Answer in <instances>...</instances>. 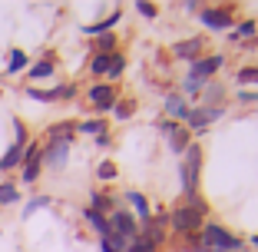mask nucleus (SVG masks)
<instances>
[{
	"mask_svg": "<svg viewBox=\"0 0 258 252\" xmlns=\"http://www.w3.org/2000/svg\"><path fill=\"white\" fill-rule=\"evenodd\" d=\"M219 67H222V57H205V60H196V63H192V80L212 77Z\"/></svg>",
	"mask_w": 258,
	"mask_h": 252,
	"instance_id": "7",
	"label": "nucleus"
},
{
	"mask_svg": "<svg viewBox=\"0 0 258 252\" xmlns=\"http://www.w3.org/2000/svg\"><path fill=\"white\" fill-rule=\"evenodd\" d=\"M109 67H113V54H96L90 63L93 73H109Z\"/></svg>",
	"mask_w": 258,
	"mask_h": 252,
	"instance_id": "16",
	"label": "nucleus"
},
{
	"mask_svg": "<svg viewBox=\"0 0 258 252\" xmlns=\"http://www.w3.org/2000/svg\"><path fill=\"white\" fill-rule=\"evenodd\" d=\"M166 110H169L172 116H189V113H185V103H182L179 96H169V99H166Z\"/></svg>",
	"mask_w": 258,
	"mask_h": 252,
	"instance_id": "20",
	"label": "nucleus"
},
{
	"mask_svg": "<svg viewBox=\"0 0 258 252\" xmlns=\"http://www.w3.org/2000/svg\"><path fill=\"white\" fill-rule=\"evenodd\" d=\"M129 203L136 206L139 216H146V219H149V203H146V196H139V192H129Z\"/></svg>",
	"mask_w": 258,
	"mask_h": 252,
	"instance_id": "19",
	"label": "nucleus"
},
{
	"mask_svg": "<svg viewBox=\"0 0 258 252\" xmlns=\"http://www.w3.org/2000/svg\"><path fill=\"white\" fill-rule=\"evenodd\" d=\"M202 242L205 249H222V252H242V242H238L232 232H225L222 226H205L202 229Z\"/></svg>",
	"mask_w": 258,
	"mask_h": 252,
	"instance_id": "2",
	"label": "nucleus"
},
{
	"mask_svg": "<svg viewBox=\"0 0 258 252\" xmlns=\"http://www.w3.org/2000/svg\"><path fill=\"white\" fill-rule=\"evenodd\" d=\"M136 7H139V14H143V17H156V7L146 4V0H143V4H136Z\"/></svg>",
	"mask_w": 258,
	"mask_h": 252,
	"instance_id": "30",
	"label": "nucleus"
},
{
	"mask_svg": "<svg viewBox=\"0 0 258 252\" xmlns=\"http://www.w3.org/2000/svg\"><path fill=\"white\" fill-rule=\"evenodd\" d=\"M14 133H17V146H23V139H27V130H23V123H14Z\"/></svg>",
	"mask_w": 258,
	"mask_h": 252,
	"instance_id": "31",
	"label": "nucleus"
},
{
	"mask_svg": "<svg viewBox=\"0 0 258 252\" xmlns=\"http://www.w3.org/2000/svg\"><path fill=\"white\" fill-rule=\"evenodd\" d=\"M113 23H119V14H109L106 20H99V23H90V27H83L86 33H106L109 27H113Z\"/></svg>",
	"mask_w": 258,
	"mask_h": 252,
	"instance_id": "17",
	"label": "nucleus"
},
{
	"mask_svg": "<svg viewBox=\"0 0 258 252\" xmlns=\"http://www.w3.org/2000/svg\"><path fill=\"white\" fill-rule=\"evenodd\" d=\"M46 203H50V199H43V196H37V199H30V203H27V209H23V216H30L33 209H40V206H46Z\"/></svg>",
	"mask_w": 258,
	"mask_h": 252,
	"instance_id": "28",
	"label": "nucleus"
},
{
	"mask_svg": "<svg viewBox=\"0 0 258 252\" xmlns=\"http://www.w3.org/2000/svg\"><path fill=\"white\" fill-rule=\"evenodd\" d=\"M109 203H113V199H106V196H93V213H99V216H103V209H109Z\"/></svg>",
	"mask_w": 258,
	"mask_h": 252,
	"instance_id": "25",
	"label": "nucleus"
},
{
	"mask_svg": "<svg viewBox=\"0 0 258 252\" xmlns=\"http://www.w3.org/2000/svg\"><path fill=\"white\" fill-rule=\"evenodd\" d=\"M199 50H202V40H185L175 46V57H196Z\"/></svg>",
	"mask_w": 258,
	"mask_h": 252,
	"instance_id": "18",
	"label": "nucleus"
},
{
	"mask_svg": "<svg viewBox=\"0 0 258 252\" xmlns=\"http://www.w3.org/2000/svg\"><path fill=\"white\" fill-rule=\"evenodd\" d=\"M67 156H70V143H56V139H50L46 149H43V163H46V166H53V169H60L63 163H67Z\"/></svg>",
	"mask_w": 258,
	"mask_h": 252,
	"instance_id": "5",
	"label": "nucleus"
},
{
	"mask_svg": "<svg viewBox=\"0 0 258 252\" xmlns=\"http://www.w3.org/2000/svg\"><path fill=\"white\" fill-rule=\"evenodd\" d=\"M20 166H23V183H33L40 176V166H43V149H40V143H30L23 149Z\"/></svg>",
	"mask_w": 258,
	"mask_h": 252,
	"instance_id": "3",
	"label": "nucleus"
},
{
	"mask_svg": "<svg viewBox=\"0 0 258 252\" xmlns=\"http://www.w3.org/2000/svg\"><path fill=\"white\" fill-rule=\"evenodd\" d=\"M235 33H238V37H248V33H255V23H242Z\"/></svg>",
	"mask_w": 258,
	"mask_h": 252,
	"instance_id": "33",
	"label": "nucleus"
},
{
	"mask_svg": "<svg viewBox=\"0 0 258 252\" xmlns=\"http://www.w3.org/2000/svg\"><path fill=\"white\" fill-rule=\"evenodd\" d=\"M109 232L119 236V239H133L136 236V219L119 209V213H113V219H109Z\"/></svg>",
	"mask_w": 258,
	"mask_h": 252,
	"instance_id": "4",
	"label": "nucleus"
},
{
	"mask_svg": "<svg viewBox=\"0 0 258 252\" xmlns=\"http://www.w3.org/2000/svg\"><path fill=\"white\" fill-rule=\"evenodd\" d=\"M10 203H20V189L14 183H0V206H10Z\"/></svg>",
	"mask_w": 258,
	"mask_h": 252,
	"instance_id": "13",
	"label": "nucleus"
},
{
	"mask_svg": "<svg viewBox=\"0 0 258 252\" xmlns=\"http://www.w3.org/2000/svg\"><path fill=\"white\" fill-rule=\"evenodd\" d=\"M172 146H175V149H189V136H185L179 126L172 130Z\"/></svg>",
	"mask_w": 258,
	"mask_h": 252,
	"instance_id": "21",
	"label": "nucleus"
},
{
	"mask_svg": "<svg viewBox=\"0 0 258 252\" xmlns=\"http://www.w3.org/2000/svg\"><path fill=\"white\" fill-rule=\"evenodd\" d=\"M103 252H119L116 245H109V239H103Z\"/></svg>",
	"mask_w": 258,
	"mask_h": 252,
	"instance_id": "34",
	"label": "nucleus"
},
{
	"mask_svg": "<svg viewBox=\"0 0 258 252\" xmlns=\"http://www.w3.org/2000/svg\"><path fill=\"white\" fill-rule=\"evenodd\" d=\"M90 99L96 103L99 110H109L116 103V93H113V86H93V90H90Z\"/></svg>",
	"mask_w": 258,
	"mask_h": 252,
	"instance_id": "8",
	"label": "nucleus"
},
{
	"mask_svg": "<svg viewBox=\"0 0 258 252\" xmlns=\"http://www.w3.org/2000/svg\"><path fill=\"white\" fill-rule=\"evenodd\" d=\"M80 130H83V133H96V136H103V123H99V120H90V123H80Z\"/></svg>",
	"mask_w": 258,
	"mask_h": 252,
	"instance_id": "26",
	"label": "nucleus"
},
{
	"mask_svg": "<svg viewBox=\"0 0 258 252\" xmlns=\"http://www.w3.org/2000/svg\"><path fill=\"white\" fill-rule=\"evenodd\" d=\"M122 67H126V60H122L119 54H113V67H109V77H119V73H122Z\"/></svg>",
	"mask_w": 258,
	"mask_h": 252,
	"instance_id": "27",
	"label": "nucleus"
},
{
	"mask_svg": "<svg viewBox=\"0 0 258 252\" xmlns=\"http://www.w3.org/2000/svg\"><path fill=\"white\" fill-rule=\"evenodd\" d=\"M33 80H43V77H53V60H37L33 70H27Z\"/></svg>",
	"mask_w": 258,
	"mask_h": 252,
	"instance_id": "15",
	"label": "nucleus"
},
{
	"mask_svg": "<svg viewBox=\"0 0 258 252\" xmlns=\"http://www.w3.org/2000/svg\"><path fill=\"white\" fill-rule=\"evenodd\" d=\"M238 80H242V83H255V80H258V70H242V73H238Z\"/></svg>",
	"mask_w": 258,
	"mask_h": 252,
	"instance_id": "29",
	"label": "nucleus"
},
{
	"mask_svg": "<svg viewBox=\"0 0 258 252\" xmlns=\"http://www.w3.org/2000/svg\"><path fill=\"white\" fill-rule=\"evenodd\" d=\"M20 160H23V146H10L7 153H4V160H0V173H7V169H14V166H20Z\"/></svg>",
	"mask_w": 258,
	"mask_h": 252,
	"instance_id": "10",
	"label": "nucleus"
},
{
	"mask_svg": "<svg viewBox=\"0 0 258 252\" xmlns=\"http://www.w3.org/2000/svg\"><path fill=\"white\" fill-rule=\"evenodd\" d=\"M113 43H116V40L109 37V33H103V37L96 40V50H99V54H113Z\"/></svg>",
	"mask_w": 258,
	"mask_h": 252,
	"instance_id": "22",
	"label": "nucleus"
},
{
	"mask_svg": "<svg viewBox=\"0 0 258 252\" xmlns=\"http://www.w3.org/2000/svg\"><path fill=\"white\" fill-rule=\"evenodd\" d=\"M199 166H202V156H199L196 146H189V160H185V166H182V179H185V192H189V209H196V213L202 216L205 206L196 196V173H199Z\"/></svg>",
	"mask_w": 258,
	"mask_h": 252,
	"instance_id": "1",
	"label": "nucleus"
},
{
	"mask_svg": "<svg viewBox=\"0 0 258 252\" xmlns=\"http://www.w3.org/2000/svg\"><path fill=\"white\" fill-rule=\"evenodd\" d=\"M202 252H222V249H202Z\"/></svg>",
	"mask_w": 258,
	"mask_h": 252,
	"instance_id": "35",
	"label": "nucleus"
},
{
	"mask_svg": "<svg viewBox=\"0 0 258 252\" xmlns=\"http://www.w3.org/2000/svg\"><path fill=\"white\" fill-rule=\"evenodd\" d=\"M202 20L212 27V30H225L228 23H232V17L225 14V10H202Z\"/></svg>",
	"mask_w": 258,
	"mask_h": 252,
	"instance_id": "9",
	"label": "nucleus"
},
{
	"mask_svg": "<svg viewBox=\"0 0 258 252\" xmlns=\"http://www.w3.org/2000/svg\"><path fill=\"white\" fill-rule=\"evenodd\" d=\"M83 216H86V222H90V226H93V229H96L103 239L109 236V219H103V216H99V213H93V209H86Z\"/></svg>",
	"mask_w": 258,
	"mask_h": 252,
	"instance_id": "12",
	"label": "nucleus"
},
{
	"mask_svg": "<svg viewBox=\"0 0 258 252\" xmlns=\"http://www.w3.org/2000/svg\"><path fill=\"white\" fill-rule=\"evenodd\" d=\"M129 113H133V103H119V107H116V116H119V120L129 116Z\"/></svg>",
	"mask_w": 258,
	"mask_h": 252,
	"instance_id": "32",
	"label": "nucleus"
},
{
	"mask_svg": "<svg viewBox=\"0 0 258 252\" xmlns=\"http://www.w3.org/2000/svg\"><path fill=\"white\" fill-rule=\"evenodd\" d=\"M96 176H99V179H116V166H113V163H99Z\"/></svg>",
	"mask_w": 258,
	"mask_h": 252,
	"instance_id": "24",
	"label": "nucleus"
},
{
	"mask_svg": "<svg viewBox=\"0 0 258 252\" xmlns=\"http://www.w3.org/2000/svg\"><path fill=\"white\" fill-rule=\"evenodd\" d=\"M126 252H156V245L146 242V239H133V245H129Z\"/></svg>",
	"mask_w": 258,
	"mask_h": 252,
	"instance_id": "23",
	"label": "nucleus"
},
{
	"mask_svg": "<svg viewBox=\"0 0 258 252\" xmlns=\"http://www.w3.org/2000/svg\"><path fill=\"white\" fill-rule=\"evenodd\" d=\"M23 67H27V54H23V50H10V57H7V73H20Z\"/></svg>",
	"mask_w": 258,
	"mask_h": 252,
	"instance_id": "14",
	"label": "nucleus"
},
{
	"mask_svg": "<svg viewBox=\"0 0 258 252\" xmlns=\"http://www.w3.org/2000/svg\"><path fill=\"white\" fill-rule=\"evenodd\" d=\"M199 222H202V216H199L196 209H175V213H172V226H175V229H182V232L199 229Z\"/></svg>",
	"mask_w": 258,
	"mask_h": 252,
	"instance_id": "6",
	"label": "nucleus"
},
{
	"mask_svg": "<svg viewBox=\"0 0 258 252\" xmlns=\"http://www.w3.org/2000/svg\"><path fill=\"white\" fill-rule=\"evenodd\" d=\"M219 116H222V110H196V113H189V123L199 130V126H209V123L219 120Z\"/></svg>",
	"mask_w": 258,
	"mask_h": 252,
	"instance_id": "11",
	"label": "nucleus"
}]
</instances>
